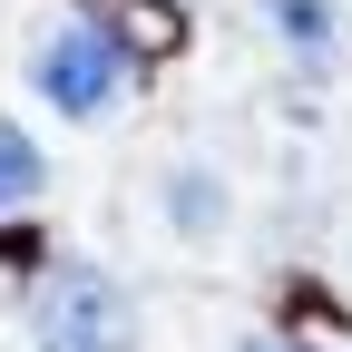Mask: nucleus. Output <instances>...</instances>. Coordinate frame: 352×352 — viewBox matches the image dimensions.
Returning a JSON list of instances; mask_svg holds the SVG:
<instances>
[{
    "mask_svg": "<svg viewBox=\"0 0 352 352\" xmlns=\"http://www.w3.org/2000/svg\"><path fill=\"white\" fill-rule=\"evenodd\" d=\"M39 352H138V294L98 264H59L39 284Z\"/></svg>",
    "mask_w": 352,
    "mask_h": 352,
    "instance_id": "obj_1",
    "label": "nucleus"
},
{
    "mask_svg": "<svg viewBox=\"0 0 352 352\" xmlns=\"http://www.w3.org/2000/svg\"><path fill=\"white\" fill-rule=\"evenodd\" d=\"M30 88H39L59 118H108L118 88H127V50H118L98 20H59V30L30 50Z\"/></svg>",
    "mask_w": 352,
    "mask_h": 352,
    "instance_id": "obj_2",
    "label": "nucleus"
},
{
    "mask_svg": "<svg viewBox=\"0 0 352 352\" xmlns=\"http://www.w3.org/2000/svg\"><path fill=\"white\" fill-rule=\"evenodd\" d=\"M157 196H166V215H176V235H226V215H235V196H226V176L215 166H196V157H176L166 176H157Z\"/></svg>",
    "mask_w": 352,
    "mask_h": 352,
    "instance_id": "obj_3",
    "label": "nucleus"
},
{
    "mask_svg": "<svg viewBox=\"0 0 352 352\" xmlns=\"http://www.w3.org/2000/svg\"><path fill=\"white\" fill-rule=\"evenodd\" d=\"M264 20H274V39H284L294 59H323L333 39H342V10H333V0H264Z\"/></svg>",
    "mask_w": 352,
    "mask_h": 352,
    "instance_id": "obj_4",
    "label": "nucleus"
},
{
    "mask_svg": "<svg viewBox=\"0 0 352 352\" xmlns=\"http://www.w3.org/2000/svg\"><path fill=\"white\" fill-rule=\"evenodd\" d=\"M39 186H50V157L30 147V127H20V118H0V215H20Z\"/></svg>",
    "mask_w": 352,
    "mask_h": 352,
    "instance_id": "obj_5",
    "label": "nucleus"
},
{
    "mask_svg": "<svg viewBox=\"0 0 352 352\" xmlns=\"http://www.w3.org/2000/svg\"><path fill=\"white\" fill-rule=\"evenodd\" d=\"M98 10L118 20V30H108L118 50H147V59H157V50H176V39H186V20H176L166 0H98Z\"/></svg>",
    "mask_w": 352,
    "mask_h": 352,
    "instance_id": "obj_6",
    "label": "nucleus"
}]
</instances>
